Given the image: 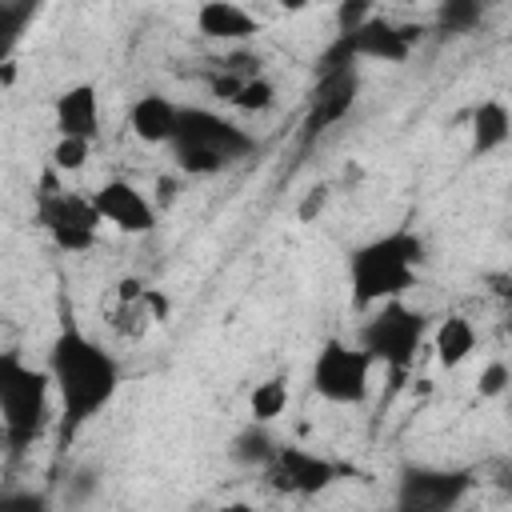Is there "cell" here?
I'll return each instance as SVG.
<instances>
[{
	"label": "cell",
	"mask_w": 512,
	"mask_h": 512,
	"mask_svg": "<svg viewBox=\"0 0 512 512\" xmlns=\"http://www.w3.org/2000/svg\"><path fill=\"white\" fill-rule=\"evenodd\" d=\"M156 324V312H152V304H148V292L140 296V300H128V304H120L116 300V312H112V328L120 332V336H128V340H140L148 328Z\"/></svg>",
	"instance_id": "cell-20"
},
{
	"label": "cell",
	"mask_w": 512,
	"mask_h": 512,
	"mask_svg": "<svg viewBox=\"0 0 512 512\" xmlns=\"http://www.w3.org/2000/svg\"><path fill=\"white\" fill-rule=\"evenodd\" d=\"M48 376L60 400V440H72L88 420H96L120 388L116 356L76 324H64L56 332L48 348Z\"/></svg>",
	"instance_id": "cell-1"
},
{
	"label": "cell",
	"mask_w": 512,
	"mask_h": 512,
	"mask_svg": "<svg viewBox=\"0 0 512 512\" xmlns=\"http://www.w3.org/2000/svg\"><path fill=\"white\" fill-rule=\"evenodd\" d=\"M420 32H412L408 24H396L388 16H372L364 28H356L348 40L356 60H380V64H404L412 56V40Z\"/></svg>",
	"instance_id": "cell-12"
},
{
	"label": "cell",
	"mask_w": 512,
	"mask_h": 512,
	"mask_svg": "<svg viewBox=\"0 0 512 512\" xmlns=\"http://www.w3.org/2000/svg\"><path fill=\"white\" fill-rule=\"evenodd\" d=\"M128 128L140 144H176L180 132V104H172L160 92H144L128 108Z\"/></svg>",
	"instance_id": "cell-14"
},
{
	"label": "cell",
	"mask_w": 512,
	"mask_h": 512,
	"mask_svg": "<svg viewBox=\"0 0 512 512\" xmlns=\"http://www.w3.org/2000/svg\"><path fill=\"white\" fill-rule=\"evenodd\" d=\"M484 284L492 288V296H500V300H508V304H512V272H488V276H484Z\"/></svg>",
	"instance_id": "cell-29"
},
{
	"label": "cell",
	"mask_w": 512,
	"mask_h": 512,
	"mask_svg": "<svg viewBox=\"0 0 512 512\" xmlns=\"http://www.w3.org/2000/svg\"><path fill=\"white\" fill-rule=\"evenodd\" d=\"M424 236L412 228H396L384 236L364 240L360 248L348 252V284H352V300L360 308H380L388 300H400L424 264Z\"/></svg>",
	"instance_id": "cell-2"
},
{
	"label": "cell",
	"mask_w": 512,
	"mask_h": 512,
	"mask_svg": "<svg viewBox=\"0 0 512 512\" xmlns=\"http://www.w3.org/2000/svg\"><path fill=\"white\" fill-rule=\"evenodd\" d=\"M272 104H276V84H272L268 76L248 80V84L236 92V100H232V108H240V112H268Z\"/></svg>",
	"instance_id": "cell-23"
},
{
	"label": "cell",
	"mask_w": 512,
	"mask_h": 512,
	"mask_svg": "<svg viewBox=\"0 0 512 512\" xmlns=\"http://www.w3.org/2000/svg\"><path fill=\"white\" fill-rule=\"evenodd\" d=\"M284 408H288V376H268L248 396V412L256 424H272L276 416H284Z\"/></svg>",
	"instance_id": "cell-18"
},
{
	"label": "cell",
	"mask_w": 512,
	"mask_h": 512,
	"mask_svg": "<svg viewBox=\"0 0 512 512\" xmlns=\"http://www.w3.org/2000/svg\"><path fill=\"white\" fill-rule=\"evenodd\" d=\"M88 152H92V140L56 136V144L48 152V164H52V172H80L88 164Z\"/></svg>",
	"instance_id": "cell-21"
},
{
	"label": "cell",
	"mask_w": 512,
	"mask_h": 512,
	"mask_svg": "<svg viewBox=\"0 0 512 512\" xmlns=\"http://www.w3.org/2000/svg\"><path fill=\"white\" fill-rule=\"evenodd\" d=\"M504 332L512 336V308H508V316H504Z\"/></svg>",
	"instance_id": "cell-34"
},
{
	"label": "cell",
	"mask_w": 512,
	"mask_h": 512,
	"mask_svg": "<svg viewBox=\"0 0 512 512\" xmlns=\"http://www.w3.org/2000/svg\"><path fill=\"white\" fill-rule=\"evenodd\" d=\"M340 472L344 468H336L332 460H324L300 444H280V452L264 468L268 488L284 492V496H320L324 488H332L340 480Z\"/></svg>",
	"instance_id": "cell-9"
},
{
	"label": "cell",
	"mask_w": 512,
	"mask_h": 512,
	"mask_svg": "<svg viewBox=\"0 0 512 512\" xmlns=\"http://www.w3.org/2000/svg\"><path fill=\"white\" fill-rule=\"evenodd\" d=\"M372 16H376L372 4H364V0H344V4L336 8V36H352V32L364 28Z\"/></svg>",
	"instance_id": "cell-26"
},
{
	"label": "cell",
	"mask_w": 512,
	"mask_h": 512,
	"mask_svg": "<svg viewBox=\"0 0 512 512\" xmlns=\"http://www.w3.org/2000/svg\"><path fill=\"white\" fill-rule=\"evenodd\" d=\"M52 120H56V136H76V140H92L100 136V92L92 80L68 84L56 100H52Z\"/></svg>",
	"instance_id": "cell-13"
},
{
	"label": "cell",
	"mask_w": 512,
	"mask_h": 512,
	"mask_svg": "<svg viewBox=\"0 0 512 512\" xmlns=\"http://www.w3.org/2000/svg\"><path fill=\"white\" fill-rule=\"evenodd\" d=\"M432 352H436V364L440 368H460L476 352V328H472V320L460 316V312L444 316L436 324V332H432Z\"/></svg>",
	"instance_id": "cell-17"
},
{
	"label": "cell",
	"mask_w": 512,
	"mask_h": 512,
	"mask_svg": "<svg viewBox=\"0 0 512 512\" xmlns=\"http://www.w3.org/2000/svg\"><path fill=\"white\" fill-rule=\"evenodd\" d=\"M36 220L44 224V232L64 252H88L96 244L100 224H104L100 212H96V204H92V196L56 188L52 184V172L44 176V188H40V200H36Z\"/></svg>",
	"instance_id": "cell-6"
},
{
	"label": "cell",
	"mask_w": 512,
	"mask_h": 512,
	"mask_svg": "<svg viewBox=\"0 0 512 512\" xmlns=\"http://www.w3.org/2000/svg\"><path fill=\"white\" fill-rule=\"evenodd\" d=\"M92 204L104 224L120 228L124 236H148L156 228V208L152 200L132 184V180H108L92 192Z\"/></svg>",
	"instance_id": "cell-11"
},
{
	"label": "cell",
	"mask_w": 512,
	"mask_h": 512,
	"mask_svg": "<svg viewBox=\"0 0 512 512\" xmlns=\"http://www.w3.org/2000/svg\"><path fill=\"white\" fill-rule=\"evenodd\" d=\"M52 376L48 368L24 364L16 352L0 356V424L12 456L28 452L52 420Z\"/></svg>",
	"instance_id": "cell-3"
},
{
	"label": "cell",
	"mask_w": 512,
	"mask_h": 512,
	"mask_svg": "<svg viewBox=\"0 0 512 512\" xmlns=\"http://www.w3.org/2000/svg\"><path fill=\"white\" fill-rule=\"evenodd\" d=\"M508 388H512V368L504 360H488L480 368V376H476V392L492 400V396H504Z\"/></svg>",
	"instance_id": "cell-25"
},
{
	"label": "cell",
	"mask_w": 512,
	"mask_h": 512,
	"mask_svg": "<svg viewBox=\"0 0 512 512\" xmlns=\"http://www.w3.org/2000/svg\"><path fill=\"white\" fill-rule=\"evenodd\" d=\"M0 80H4V84H12V80H16V64H12V60H4V72H0Z\"/></svg>",
	"instance_id": "cell-32"
},
{
	"label": "cell",
	"mask_w": 512,
	"mask_h": 512,
	"mask_svg": "<svg viewBox=\"0 0 512 512\" xmlns=\"http://www.w3.org/2000/svg\"><path fill=\"white\" fill-rule=\"evenodd\" d=\"M0 512H48V500L40 492H8L0 500Z\"/></svg>",
	"instance_id": "cell-27"
},
{
	"label": "cell",
	"mask_w": 512,
	"mask_h": 512,
	"mask_svg": "<svg viewBox=\"0 0 512 512\" xmlns=\"http://www.w3.org/2000/svg\"><path fill=\"white\" fill-rule=\"evenodd\" d=\"M172 148H200V152H212L224 164H232V160H240V156H248L256 148V136L244 132L240 124L224 120L220 112L180 108V132H176V144Z\"/></svg>",
	"instance_id": "cell-8"
},
{
	"label": "cell",
	"mask_w": 512,
	"mask_h": 512,
	"mask_svg": "<svg viewBox=\"0 0 512 512\" xmlns=\"http://www.w3.org/2000/svg\"><path fill=\"white\" fill-rule=\"evenodd\" d=\"M148 304H152V312H156V324L168 316V296L164 292H156V288H148Z\"/></svg>",
	"instance_id": "cell-31"
},
{
	"label": "cell",
	"mask_w": 512,
	"mask_h": 512,
	"mask_svg": "<svg viewBox=\"0 0 512 512\" xmlns=\"http://www.w3.org/2000/svg\"><path fill=\"white\" fill-rule=\"evenodd\" d=\"M356 96H360V72H356V64L352 68H340V72H324L316 80V88L308 92V108H304V120H300V140L312 144L332 124H340L352 112Z\"/></svg>",
	"instance_id": "cell-10"
},
{
	"label": "cell",
	"mask_w": 512,
	"mask_h": 512,
	"mask_svg": "<svg viewBox=\"0 0 512 512\" xmlns=\"http://www.w3.org/2000/svg\"><path fill=\"white\" fill-rule=\"evenodd\" d=\"M428 336V316L420 308H408L404 300L380 304L364 324H360V348L372 356V364H384L400 388L408 368L416 364V352Z\"/></svg>",
	"instance_id": "cell-4"
},
{
	"label": "cell",
	"mask_w": 512,
	"mask_h": 512,
	"mask_svg": "<svg viewBox=\"0 0 512 512\" xmlns=\"http://www.w3.org/2000/svg\"><path fill=\"white\" fill-rule=\"evenodd\" d=\"M156 200H160V204H172V200H176V180H172V176H160V180H156Z\"/></svg>",
	"instance_id": "cell-30"
},
{
	"label": "cell",
	"mask_w": 512,
	"mask_h": 512,
	"mask_svg": "<svg viewBox=\"0 0 512 512\" xmlns=\"http://www.w3.org/2000/svg\"><path fill=\"white\" fill-rule=\"evenodd\" d=\"M280 452V444L268 436V428L264 424H248V428H240L236 432V440H232V460H240V464H260V468H268L272 464V456Z\"/></svg>",
	"instance_id": "cell-19"
},
{
	"label": "cell",
	"mask_w": 512,
	"mask_h": 512,
	"mask_svg": "<svg viewBox=\"0 0 512 512\" xmlns=\"http://www.w3.org/2000/svg\"><path fill=\"white\" fill-rule=\"evenodd\" d=\"M312 392L340 408L364 404L372 392V356L360 344H348L340 336L324 340L312 360Z\"/></svg>",
	"instance_id": "cell-5"
},
{
	"label": "cell",
	"mask_w": 512,
	"mask_h": 512,
	"mask_svg": "<svg viewBox=\"0 0 512 512\" xmlns=\"http://www.w3.org/2000/svg\"><path fill=\"white\" fill-rule=\"evenodd\" d=\"M324 204H328V188H308V196L300 200L296 216H300V220H316V216L324 212Z\"/></svg>",
	"instance_id": "cell-28"
},
{
	"label": "cell",
	"mask_w": 512,
	"mask_h": 512,
	"mask_svg": "<svg viewBox=\"0 0 512 512\" xmlns=\"http://www.w3.org/2000/svg\"><path fill=\"white\" fill-rule=\"evenodd\" d=\"M472 156H492L512 140V112L504 100H480L472 108Z\"/></svg>",
	"instance_id": "cell-16"
},
{
	"label": "cell",
	"mask_w": 512,
	"mask_h": 512,
	"mask_svg": "<svg viewBox=\"0 0 512 512\" xmlns=\"http://www.w3.org/2000/svg\"><path fill=\"white\" fill-rule=\"evenodd\" d=\"M224 512H252V508H248V504H228Z\"/></svg>",
	"instance_id": "cell-33"
},
{
	"label": "cell",
	"mask_w": 512,
	"mask_h": 512,
	"mask_svg": "<svg viewBox=\"0 0 512 512\" xmlns=\"http://www.w3.org/2000/svg\"><path fill=\"white\" fill-rule=\"evenodd\" d=\"M172 152H176V168H180L184 176H216V172L228 168L220 156L200 152V148H172Z\"/></svg>",
	"instance_id": "cell-24"
},
{
	"label": "cell",
	"mask_w": 512,
	"mask_h": 512,
	"mask_svg": "<svg viewBox=\"0 0 512 512\" xmlns=\"http://www.w3.org/2000/svg\"><path fill=\"white\" fill-rule=\"evenodd\" d=\"M196 32L204 40H224V44H244L260 32L256 12H248L244 4L232 0H204L196 8Z\"/></svg>",
	"instance_id": "cell-15"
},
{
	"label": "cell",
	"mask_w": 512,
	"mask_h": 512,
	"mask_svg": "<svg viewBox=\"0 0 512 512\" xmlns=\"http://www.w3.org/2000/svg\"><path fill=\"white\" fill-rule=\"evenodd\" d=\"M480 16H484V8L476 0H448V4L436 8V20H440L444 32H468V28L480 24Z\"/></svg>",
	"instance_id": "cell-22"
},
{
	"label": "cell",
	"mask_w": 512,
	"mask_h": 512,
	"mask_svg": "<svg viewBox=\"0 0 512 512\" xmlns=\"http://www.w3.org/2000/svg\"><path fill=\"white\" fill-rule=\"evenodd\" d=\"M472 488V472L464 468H432L416 464L400 472L396 508L400 512H452Z\"/></svg>",
	"instance_id": "cell-7"
}]
</instances>
